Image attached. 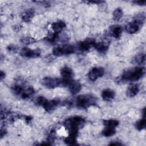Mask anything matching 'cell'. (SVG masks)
Wrapping results in <instances>:
<instances>
[{
    "label": "cell",
    "instance_id": "1",
    "mask_svg": "<svg viewBox=\"0 0 146 146\" xmlns=\"http://www.w3.org/2000/svg\"><path fill=\"white\" fill-rule=\"evenodd\" d=\"M84 123L85 120L82 117L73 116L67 119L64 123V125L68 131L69 135L76 137L79 129L83 127Z\"/></svg>",
    "mask_w": 146,
    "mask_h": 146
},
{
    "label": "cell",
    "instance_id": "2",
    "mask_svg": "<svg viewBox=\"0 0 146 146\" xmlns=\"http://www.w3.org/2000/svg\"><path fill=\"white\" fill-rule=\"evenodd\" d=\"M144 67H135L124 71L121 75V79L123 81L135 82L139 80L145 74Z\"/></svg>",
    "mask_w": 146,
    "mask_h": 146
},
{
    "label": "cell",
    "instance_id": "3",
    "mask_svg": "<svg viewBox=\"0 0 146 146\" xmlns=\"http://www.w3.org/2000/svg\"><path fill=\"white\" fill-rule=\"evenodd\" d=\"M96 103V98L91 94L79 95L75 99V105L78 108H87L90 106L95 105Z\"/></svg>",
    "mask_w": 146,
    "mask_h": 146
},
{
    "label": "cell",
    "instance_id": "4",
    "mask_svg": "<svg viewBox=\"0 0 146 146\" xmlns=\"http://www.w3.org/2000/svg\"><path fill=\"white\" fill-rule=\"evenodd\" d=\"M41 84L48 88H55L64 86L62 79L53 77H44L41 80Z\"/></svg>",
    "mask_w": 146,
    "mask_h": 146
},
{
    "label": "cell",
    "instance_id": "5",
    "mask_svg": "<svg viewBox=\"0 0 146 146\" xmlns=\"http://www.w3.org/2000/svg\"><path fill=\"white\" fill-rule=\"evenodd\" d=\"M74 46L71 44H64L54 48L52 50V54L55 56H59L72 54L74 52Z\"/></svg>",
    "mask_w": 146,
    "mask_h": 146
},
{
    "label": "cell",
    "instance_id": "6",
    "mask_svg": "<svg viewBox=\"0 0 146 146\" xmlns=\"http://www.w3.org/2000/svg\"><path fill=\"white\" fill-rule=\"evenodd\" d=\"M60 75L62 76V80L63 82L64 86H67V84L72 80L73 71L68 67L65 66L60 70Z\"/></svg>",
    "mask_w": 146,
    "mask_h": 146
},
{
    "label": "cell",
    "instance_id": "7",
    "mask_svg": "<svg viewBox=\"0 0 146 146\" xmlns=\"http://www.w3.org/2000/svg\"><path fill=\"white\" fill-rule=\"evenodd\" d=\"M21 55L29 58H38L40 55V50L39 49H31L28 47L23 48L20 52Z\"/></svg>",
    "mask_w": 146,
    "mask_h": 146
},
{
    "label": "cell",
    "instance_id": "8",
    "mask_svg": "<svg viewBox=\"0 0 146 146\" xmlns=\"http://www.w3.org/2000/svg\"><path fill=\"white\" fill-rule=\"evenodd\" d=\"M104 74V70L102 67H93L88 72V77L91 81H95L99 78L103 76Z\"/></svg>",
    "mask_w": 146,
    "mask_h": 146
},
{
    "label": "cell",
    "instance_id": "9",
    "mask_svg": "<svg viewBox=\"0 0 146 146\" xmlns=\"http://www.w3.org/2000/svg\"><path fill=\"white\" fill-rule=\"evenodd\" d=\"M95 41L92 38H88L78 43V47L82 51H88L92 46H94Z\"/></svg>",
    "mask_w": 146,
    "mask_h": 146
},
{
    "label": "cell",
    "instance_id": "10",
    "mask_svg": "<svg viewBox=\"0 0 146 146\" xmlns=\"http://www.w3.org/2000/svg\"><path fill=\"white\" fill-rule=\"evenodd\" d=\"M60 104V101L58 100H46L44 103L43 104L42 107L47 112H52L54 111L56 107Z\"/></svg>",
    "mask_w": 146,
    "mask_h": 146
},
{
    "label": "cell",
    "instance_id": "11",
    "mask_svg": "<svg viewBox=\"0 0 146 146\" xmlns=\"http://www.w3.org/2000/svg\"><path fill=\"white\" fill-rule=\"evenodd\" d=\"M67 86H68L69 90L70 92L72 95H76L81 90L82 86L80 83L75 80H71L68 84Z\"/></svg>",
    "mask_w": 146,
    "mask_h": 146
},
{
    "label": "cell",
    "instance_id": "12",
    "mask_svg": "<svg viewBox=\"0 0 146 146\" xmlns=\"http://www.w3.org/2000/svg\"><path fill=\"white\" fill-rule=\"evenodd\" d=\"M66 27V23L62 21L54 22L51 25V29L55 33L59 34Z\"/></svg>",
    "mask_w": 146,
    "mask_h": 146
},
{
    "label": "cell",
    "instance_id": "13",
    "mask_svg": "<svg viewBox=\"0 0 146 146\" xmlns=\"http://www.w3.org/2000/svg\"><path fill=\"white\" fill-rule=\"evenodd\" d=\"M35 11L33 9H29L25 11L21 15L22 20L25 22H30L34 17Z\"/></svg>",
    "mask_w": 146,
    "mask_h": 146
},
{
    "label": "cell",
    "instance_id": "14",
    "mask_svg": "<svg viewBox=\"0 0 146 146\" xmlns=\"http://www.w3.org/2000/svg\"><path fill=\"white\" fill-rule=\"evenodd\" d=\"M139 26H140L137 23L133 21L132 22L128 23L125 26V30L128 33L134 34L139 30Z\"/></svg>",
    "mask_w": 146,
    "mask_h": 146
},
{
    "label": "cell",
    "instance_id": "15",
    "mask_svg": "<svg viewBox=\"0 0 146 146\" xmlns=\"http://www.w3.org/2000/svg\"><path fill=\"white\" fill-rule=\"evenodd\" d=\"M102 97L106 101H110L112 100L115 95V92L111 89L104 90L102 92Z\"/></svg>",
    "mask_w": 146,
    "mask_h": 146
},
{
    "label": "cell",
    "instance_id": "16",
    "mask_svg": "<svg viewBox=\"0 0 146 146\" xmlns=\"http://www.w3.org/2000/svg\"><path fill=\"white\" fill-rule=\"evenodd\" d=\"M139 91V87L137 84L130 85L127 90V95L129 97H133L136 95Z\"/></svg>",
    "mask_w": 146,
    "mask_h": 146
},
{
    "label": "cell",
    "instance_id": "17",
    "mask_svg": "<svg viewBox=\"0 0 146 146\" xmlns=\"http://www.w3.org/2000/svg\"><path fill=\"white\" fill-rule=\"evenodd\" d=\"M94 47L95 49L100 52H106L108 48V43L105 42H95Z\"/></svg>",
    "mask_w": 146,
    "mask_h": 146
},
{
    "label": "cell",
    "instance_id": "18",
    "mask_svg": "<svg viewBox=\"0 0 146 146\" xmlns=\"http://www.w3.org/2000/svg\"><path fill=\"white\" fill-rule=\"evenodd\" d=\"M34 93V90L33 87L29 86L28 87L25 88L23 92L21 94L20 96L22 99H27L32 96Z\"/></svg>",
    "mask_w": 146,
    "mask_h": 146
},
{
    "label": "cell",
    "instance_id": "19",
    "mask_svg": "<svg viewBox=\"0 0 146 146\" xmlns=\"http://www.w3.org/2000/svg\"><path fill=\"white\" fill-rule=\"evenodd\" d=\"M122 33V28L120 26H114L111 29V34L115 38H119Z\"/></svg>",
    "mask_w": 146,
    "mask_h": 146
},
{
    "label": "cell",
    "instance_id": "20",
    "mask_svg": "<svg viewBox=\"0 0 146 146\" xmlns=\"http://www.w3.org/2000/svg\"><path fill=\"white\" fill-rule=\"evenodd\" d=\"M103 124L105 127H112L115 128L119 125V121L116 120L114 119H108V120H104Z\"/></svg>",
    "mask_w": 146,
    "mask_h": 146
},
{
    "label": "cell",
    "instance_id": "21",
    "mask_svg": "<svg viewBox=\"0 0 146 146\" xmlns=\"http://www.w3.org/2000/svg\"><path fill=\"white\" fill-rule=\"evenodd\" d=\"M134 61L138 64H142L145 63V55L144 53H140L136 55L134 58Z\"/></svg>",
    "mask_w": 146,
    "mask_h": 146
},
{
    "label": "cell",
    "instance_id": "22",
    "mask_svg": "<svg viewBox=\"0 0 146 146\" xmlns=\"http://www.w3.org/2000/svg\"><path fill=\"white\" fill-rule=\"evenodd\" d=\"M115 133H116L115 128H112V127H106V128L102 131L103 135L104 136H106V137L113 136Z\"/></svg>",
    "mask_w": 146,
    "mask_h": 146
},
{
    "label": "cell",
    "instance_id": "23",
    "mask_svg": "<svg viewBox=\"0 0 146 146\" xmlns=\"http://www.w3.org/2000/svg\"><path fill=\"white\" fill-rule=\"evenodd\" d=\"M145 19V14L144 13H140L136 15V17L134 18L133 21H135L136 23H137L139 26L143 25Z\"/></svg>",
    "mask_w": 146,
    "mask_h": 146
},
{
    "label": "cell",
    "instance_id": "24",
    "mask_svg": "<svg viewBox=\"0 0 146 146\" xmlns=\"http://www.w3.org/2000/svg\"><path fill=\"white\" fill-rule=\"evenodd\" d=\"M123 15V12L120 8L116 9L113 12V18L115 21H118L120 19Z\"/></svg>",
    "mask_w": 146,
    "mask_h": 146
},
{
    "label": "cell",
    "instance_id": "25",
    "mask_svg": "<svg viewBox=\"0 0 146 146\" xmlns=\"http://www.w3.org/2000/svg\"><path fill=\"white\" fill-rule=\"evenodd\" d=\"M145 124H146L145 119V117H143V119L139 120L136 123L135 126L137 130L141 131L145 128Z\"/></svg>",
    "mask_w": 146,
    "mask_h": 146
},
{
    "label": "cell",
    "instance_id": "26",
    "mask_svg": "<svg viewBox=\"0 0 146 146\" xmlns=\"http://www.w3.org/2000/svg\"><path fill=\"white\" fill-rule=\"evenodd\" d=\"M76 136L69 135L68 137L65 138L64 142L68 145H74L76 143Z\"/></svg>",
    "mask_w": 146,
    "mask_h": 146
},
{
    "label": "cell",
    "instance_id": "27",
    "mask_svg": "<svg viewBox=\"0 0 146 146\" xmlns=\"http://www.w3.org/2000/svg\"><path fill=\"white\" fill-rule=\"evenodd\" d=\"M21 42L25 44H29L30 43H33L35 42V40L30 36H25L21 39Z\"/></svg>",
    "mask_w": 146,
    "mask_h": 146
},
{
    "label": "cell",
    "instance_id": "28",
    "mask_svg": "<svg viewBox=\"0 0 146 146\" xmlns=\"http://www.w3.org/2000/svg\"><path fill=\"white\" fill-rule=\"evenodd\" d=\"M46 100H47V99L43 96H39L36 99V104L38 106H42Z\"/></svg>",
    "mask_w": 146,
    "mask_h": 146
},
{
    "label": "cell",
    "instance_id": "29",
    "mask_svg": "<svg viewBox=\"0 0 146 146\" xmlns=\"http://www.w3.org/2000/svg\"><path fill=\"white\" fill-rule=\"evenodd\" d=\"M133 3H135V5H140V6H144L146 3L145 1H133Z\"/></svg>",
    "mask_w": 146,
    "mask_h": 146
},
{
    "label": "cell",
    "instance_id": "30",
    "mask_svg": "<svg viewBox=\"0 0 146 146\" xmlns=\"http://www.w3.org/2000/svg\"><path fill=\"white\" fill-rule=\"evenodd\" d=\"M86 3H94V4H97V5H99V4H102V3L104 2V1H86Z\"/></svg>",
    "mask_w": 146,
    "mask_h": 146
},
{
    "label": "cell",
    "instance_id": "31",
    "mask_svg": "<svg viewBox=\"0 0 146 146\" xmlns=\"http://www.w3.org/2000/svg\"><path fill=\"white\" fill-rule=\"evenodd\" d=\"M7 50H9V51H14L15 50H16V49H17V48H16V47L14 45H9L8 46V47H7Z\"/></svg>",
    "mask_w": 146,
    "mask_h": 146
},
{
    "label": "cell",
    "instance_id": "32",
    "mask_svg": "<svg viewBox=\"0 0 146 146\" xmlns=\"http://www.w3.org/2000/svg\"><path fill=\"white\" fill-rule=\"evenodd\" d=\"M110 145H122L121 143L118 142V141H115L114 142H112L111 143L109 144Z\"/></svg>",
    "mask_w": 146,
    "mask_h": 146
},
{
    "label": "cell",
    "instance_id": "33",
    "mask_svg": "<svg viewBox=\"0 0 146 146\" xmlns=\"http://www.w3.org/2000/svg\"><path fill=\"white\" fill-rule=\"evenodd\" d=\"M5 77V74L4 72H3L2 71H1V75H0V78H1V80H2Z\"/></svg>",
    "mask_w": 146,
    "mask_h": 146
}]
</instances>
